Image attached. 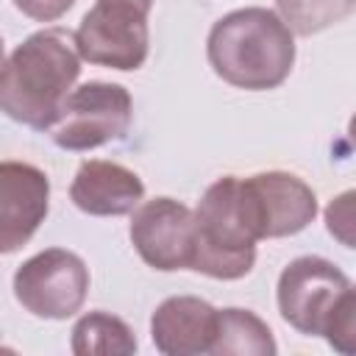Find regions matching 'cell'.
I'll return each mask as SVG.
<instances>
[{
	"instance_id": "6da1fadb",
	"label": "cell",
	"mask_w": 356,
	"mask_h": 356,
	"mask_svg": "<svg viewBox=\"0 0 356 356\" xmlns=\"http://www.w3.org/2000/svg\"><path fill=\"white\" fill-rule=\"evenodd\" d=\"M78 75L75 36L64 28L36 31L0 67V111L33 131H50Z\"/></svg>"
},
{
	"instance_id": "7a4b0ae2",
	"label": "cell",
	"mask_w": 356,
	"mask_h": 356,
	"mask_svg": "<svg viewBox=\"0 0 356 356\" xmlns=\"http://www.w3.org/2000/svg\"><path fill=\"white\" fill-rule=\"evenodd\" d=\"M206 56L225 83L264 92L289 78L295 64V33L270 8H236L211 25Z\"/></svg>"
},
{
	"instance_id": "3957f363",
	"label": "cell",
	"mask_w": 356,
	"mask_h": 356,
	"mask_svg": "<svg viewBox=\"0 0 356 356\" xmlns=\"http://www.w3.org/2000/svg\"><path fill=\"white\" fill-rule=\"evenodd\" d=\"M195 214V245L189 270L220 281L245 278L256 264L259 231L242 178L222 175L200 197Z\"/></svg>"
},
{
	"instance_id": "277c9868",
	"label": "cell",
	"mask_w": 356,
	"mask_h": 356,
	"mask_svg": "<svg viewBox=\"0 0 356 356\" xmlns=\"http://www.w3.org/2000/svg\"><path fill=\"white\" fill-rule=\"evenodd\" d=\"M134 117L131 92L120 83L89 81L67 95L50 136L61 150H95L125 139Z\"/></svg>"
},
{
	"instance_id": "5b68a950",
	"label": "cell",
	"mask_w": 356,
	"mask_h": 356,
	"mask_svg": "<svg viewBox=\"0 0 356 356\" xmlns=\"http://www.w3.org/2000/svg\"><path fill=\"white\" fill-rule=\"evenodd\" d=\"M353 292L350 278L323 256H298L278 275V312L298 334L323 337L337 306Z\"/></svg>"
},
{
	"instance_id": "8992f818",
	"label": "cell",
	"mask_w": 356,
	"mask_h": 356,
	"mask_svg": "<svg viewBox=\"0 0 356 356\" xmlns=\"http://www.w3.org/2000/svg\"><path fill=\"white\" fill-rule=\"evenodd\" d=\"M89 292V267L64 248H47L14 273V298L42 320H67L81 312Z\"/></svg>"
},
{
	"instance_id": "52a82bcc",
	"label": "cell",
	"mask_w": 356,
	"mask_h": 356,
	"mask_svg": "<svg viewBox=\"0 0 356 356\" xmlns=\"http://www.w3.org/2000/svg\"><path fill=\"white\" fill-rule=\"evenodd\" d=\"M72 36L83 61L122 72L139 70L150 50L147 14L125 3H95Z\"/></svg>"
},
{
	"instance_id": "ba28073f",
	"label": "cell",
	"mask_w": 356,
	"mask_h": 356,
	"mask_svg": "<svg viewBox=\"0 0 356 356\" xmlns=\"http://www.w3.org/2000/svg\"><path fill=\"white\" fill-rule=\"evenodd\" d=\"M131 242L142 261L153 270H189L195 245V214L172 197H153L134 209Z\"/></svg>"
},
{
	"instance_id": "9c48e42d",
	"label": "cell",
	"mask_w": 356,
	"mask_h": 356,
	"mask_svg": "<svg viewBox=\"0 0 356 356\" xmlns=\"http://www.w3.org/2000/svg\"><path fill=\"white\" fill-rule=\"evenodd\" d=\"M259 239L300 234L317 217V195L312 186L284 170L256 172L242 178Z\"/></svg>"
},
{
	"instance_id": "30bf717a",
	"label": "cell",
	"mask_w": 356,
	"mask_h": 356,
	"mask_svg": "<svg viewBox=\"0 0 356 356\" xmlns=\"http://www.w3.org/2000/svg\"><path fill=\"white\" fill-rule=\"evenodd\" d=\"M50 209V178L28 161H0V256L19 250Z\"/></svg>"
},
{
	"instance_id": "8fae6325",
	"label": "cell",
	"mask_w": 356,
	"mask_h": 356,
	"mask_svg": "<svg viewBox=\"0 0 356 356\" xmlns=\"http://www.w3.org/2000/svg\"><path fill=\"white\" fill-rule=\"evenodd\" d=\"M217 337V309L195 295H175L156 306L150 317V339L164 356L211 353Z\"/></svg>"
},
{
	"instance_id": "7c38bea8",
	"label": "cell",
	"mask_w": 356,
	"mask_h": 356,
	"mask_svg": "<svg viewBox=\"0 0 356 356\" xmlns=\"http://www.w3.org/2000/svg\"><path fill=\"white\" fill-rule=\"evenodd\" d=\"M145 197L142 178L117 164L103 159H89L78 167L70 184V200L92 217H120L131 214Z\"/></svg>"
},
{
	"instance_id": "4fadbf2b",
	"label": "cell",
	"mask_w": 356,
	"mask_h": 356,
	"mask_svg": "<svg viewBox=\"0 0 356 356\" xmlns=\"http://www.w3.org/2000/svg\"><path fill=\"white\" fill-rule=\"evenodd\" d=\"M275 339L270 325L250 309H217L214 356H275Z\"/></svg>"
},
{
	"instance_id": "5bb4252c",
	"label": "cell",
	"mask_w": 356,
	"mask_h": 356,
	"mask_svg": "<svg viewBox=\"0 0 356 356\" xmlns=\"http://www.w3.org/2000/svg\"><path fill=\"white\" fill-rule=\"evenodd\" d=\"M70 348L75 356H131L139 342L125 320L108 312H86L72 325Z\"/></svg>"
},
{
	"instance_id": "9a60e30c",
	"label": "cell",
	"mask_w": 356,
	"mask_h": 356,
	"mask_svg": "<svg viewBox=\"0 0 356 356\" xmlns=\"http://www.w3.org/2000/svg\"><path fill=\"white\" fill-rule=\"evenodd\" d=\"M275 6L292 33L312 36L350 17L356 0H275Z\"/></svg>"
},
{
	"instance_id": "2e32d148",
	"label": "cell",
	"mask_w": 356,
	"mask_h": 356,
	"mask_svg": "<svg viewBox=\"0 0 356 356\" xmlns=\"http://www.w3.org/2000/svg\"><path fill=\"white\" fill-rule=\"evenodd\" d=\"M323 337L339 353H353L356 350V292H350L337 306V312L331 314Z\"/></svg>"
},
{
	"instance_id": "e0dca14e",
	"label": "cell",
	"mask_w": 356,
	"mask_h": 356,
	"mask_svg": "<svg viewBox=\"0 0 356 356\" xmlns=\"http://www.w3.org/2000/svg\"><path fill=\"white\" fill-rule=\"evenodd\" d=\"M353 192H342L325 209V225L345 248H353Z\"/></svg>"
},
{
	"instance_id": "ac0fdd59",
	"label": "cell",
	"mask_w": 356,
	"mask_h": 356,
	"mask_svg": "<svg viewBox=\"0 0 356 356\" xmlns=\"http://www.w3.org/2000/svg\"><path fill=\"white\" fill-rule=\"evenodd\" d=\"M14 6L36 22H53L64 17L75 6V0H14Z\"/></svg>"
},
{
	"instance_id": "d6986e66",
	"label": "cell",
	"mask_w": 356,
	"mask_h": 356,
	"mask_svg": "<svg viewBox=\"0 0 356 356\" xmlns=\"http://www.w3.org/2000/svg\"><path fill=\"white\" fill-rule=\"evenodd\" d=\"M97 3H125V6H134L145 14H150V8H153V0H97Z\"/></svg>"
},
{
	"instance_id": "ffe728a7",
	"label": "cell",
	"mask_w": 356,
	"mask_h": 356,
	"mask_svg": "<svg viewBox=\"0 0 356 356\" xmlns=\"http://www.w3.org/2000/svg\"><path fill=\"white\" fill-rule=\"evenodd\" d=\"M3 61H6V53H3V39H0V67H3Z\"/></svg>"
}]
</instances>
